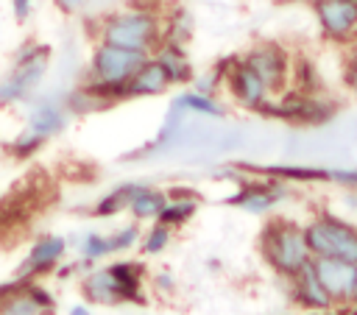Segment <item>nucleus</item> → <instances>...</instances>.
<instances>
[{"instance_id": "4468645a", "label": "nucleus", "mask_w": 357, "mask_h": 315, "mask_svg": "<svg viewBox=\"0 0 357 315\" xmlns=\"http://www.w3.org/2000/svg\"><path fill=\"white\" fill-rule=\"evenodd\" d=\"M128 206L134 209L137 217H153V215H159V212L165 209V195H162V192H153V190L137 187V192L131 195Z\"/></svg>"}, {"instance_id": "393cba45", "label": "nucleus", "mask_w": 357, "mask_h": 315, "mask_svg": "<svg viewBox=\"0 0 357 315\" xmlns=\"http://www.w3.org/2000/svg\"><path fill=\"white\" fill-rule=\"evenodd\" d=\"M56 3H59L64 11H75V8H81V6H84V0H56Z\"/></svg>"}, {"instance_id": "6ab92c4d", "label": "nucleus", "mask_w": 357, "mask_h": 315, "mask_svg": "<svg viewBox=\"0 0 357 315\" xmlns=\"http://www.w3.org/2000/svg\"><path fill=\"white\" fill-rule=\"evenodd\" d=\"M176 106H187V109L204 112V114H220V109H218L209 98H204V95H181V98L176 100Z\"/></svg>"}, {"instance_id": "bb28decb", "label": "nucleus", "mask_w": 357, "mask_h": 315, "mask_svg": "<svg viewBox=\"0 0 357 315\" xmlns=\"http://www.w3.org/2000/svg\"><path fill=\"white\" fill-rule=\"evenodd\" d=\"M349 84H351V86H354V92H357V67L349 72Z\"/></svg>"}, {"instance_id": "39448f33", "label": "nucleus", "mask_w": 357, "mask_h": 315, "mask_svg": "<svg viewBox=\"0 0 357 315\" xmlns=\"http://www.w3.org/2000/svg\"><path fill=\"white\" fill-rule=\"evenodd\" d=\"M265 251L271 256V262L279 270L287 273H298L307 265V240L301 231L290 229V226H276L268 231V243Z\"/></svg>"}, {"instance_id": "9b49d317", "label": "nucleus", "mask_w": 357, "mask_h": 315, "mask_svg": "<svg viewBox=\"0 0 357 315\" xmlns=\"http://www.w3.org/2000/svg\"><path fill=\"white\" fill-rule=\"evenodd\" d=\"M231 89H234V95H237L245 106H259L262 98H265V84H262V78H259L248 64H240V67L234 70V75H231Z\"/></svg>"}, {"instance_id": "9d476101", "label": "nucleus", "mask_w": 357, "mask_h": 315, "mask_svg": "<svg viewBox=\"0 0 357 315\" xmlns=\"http://www.w3.org/2000/svg\"><path fill=\"white\" fill-rule=\"evenodd\" d=\"M167 84H170V78H167L165 67H162L159 61H148V59H145V64L128 78L126 95H156V92H162Z\"/></svg>"}, {"instance_id": "2eb2a0df", "label": "nucleus", "mask_w": 357, "mask_h": 315, "mask_svg": "<svg viewBox=\"0 0 357 315\" xmlns=\"http://www.w3.org/2000/svg\"><path fill=\"white\" fill-rule=\"evenodd\" d=\"M301 284H298V295L307 301V304H315V307H326L329 304V295H326V290L321 287V282H318V276H315V270L310 268V265H304L301 270Z\"/></svg>"}, {"instance_id": "f3484780", "label": "nucleus", "mask_w": 357, "mask_h": 315, "mask_svg": "<svg viewBox=\"0 0 357 315\" xmlns=\"http://www.w3.org/2000/svg\"><path fill=\"white\" fill-rule=\"evenodd\" d=\"M134 192H137V187H123V190H117V192L106 195V198L98 203V212H100V215H112V212H117V209L128 206V201H131V195H134Z\"/></svg>"}, {"instance_id": "aec40b11", "label": "nucleus", "mask_w": 357, "mask_h": 315, "mask_svg": "<svg viewBox=\"0 0 357 315\" xmlns=\"http://www.w3.org/2000/svg\"><path fill=\"white\" fill-rule=\"evenodd\" d=\"M192 209H195V203H192V201H184V203H176V206H167V203H165V209H162L159 215H162V220H165V223H178V220L190 217V215H192Z\"/></svg>"}, {"instance_id": "f8f14e48", "label": "nucleus", "mask_w": 357, "mask_h": 315, "mask_svg": "<svg viewBox=\"0 0 357 315\" xmlns=\"http://www.w3.org/2000/svg\"><path fill=\"white\" fill-rule=\"evenodd\" d=\"M28 128L33 134H39V137H50V134L61 131L64 128V112H61V106H56V103H39V106H33V112L28 117Z\"/></svg>"}, {"instance_id": "7ed1b4c3", "label": "nucleus", "mask_w": 357, "mask_h": 315, "mask_svg": "<svg viewBox=\"0 0 357 315\" xmlns=\"http://www.w3.org/2000/svg\"><path fill=\"white\" fill-rule=\"evenodd\" d=\"M159 36V22L153 14L145 11H128V14H117L106 22L103 28V42L114 45V47H126V50H139L145 53Z\"/></svg>"}, {"instance_id": "c756f323", "label": "nucleus", "mask_w": 357, "mask_h": 315, "mask_svg": "<svg viewBox=\"0 0 357 315\" xmlns=\"http://www.w3.org/2000/svg\"><path fill=\"white\" fill-rule=\"evenodd\" d=\"M354 56H357V53H354Z\"/></svg>"}, {"instance_id": "412c9836", "label": "nucleus", "mask_w": 357, "mask_h": 315, "mask_svg": "<svg viewBox=\"0 0 357 315\" xmlns=\"http://www.w3.org/2000/svg\"><path fill=\"white\" fill-rule=\"evenodd\" d=\"M84 251H86V256L109 254V240H103V237H86L84 240Z\"/></svg>"}, {"instance_id": "a878e982", "label": "nucleus", "mask_w": 357, "mask_h": 315, "mask_svg": "<svg viewBox=\"0 0 357 315\" xmlns=\"http://www.w3.org/2000/svg\"><path fill=\"white\" fill-rule=\"evenodd\" d=\"M335 178H340V181H357V173L354 170H337V173H332Z\"/></svg>"}, {"instance_id": "0eeeda50", "label": "nucleus", "mask_w": 357, "mask_h": 315, "mask_svg": "<svg viewBox=\"0 0 357 315\" xmlns=\"http://www.w3.org/2000/svg\"><path fill=\"white\" fill-rule=\"evenodd\" d=\"M312 270L329 298H346L354 293V265L351 262L321 256V262H315Z\"/></svg>"}, {"instance_id": "b1692460", "label": "nucleus", "mask_w": 357, "mask_h": 315, "mask_svg": "<svg viewBox=\"0 0 357 315\" xmlns=\"http://www.w3.org/2000/svg\"><path fill=\"white\" fill-rule=\"evenodd\" d=\"M28 8H31V0H14V14H17V20H25V17H28Z\"/></svg>"}, {"instance_id": "a211bd4d", "label": "nucleus", "mask_w": 357, "mask_h": 315, "mask_svg": "<svg viewBox=\"0 0 357 315\" xmlns=\"http://www.w3.org/2000/svg\"><path fill=\"white\" fill-rule=\"evenodd\" d=\"M45 142V137H39V134H33L31 128H25L17 139H14V145H11V151H14V156H28V153H33L39 145Z\"/></svg>"}, {"instance_id": "c85d7f7f", "label": "nucleus", "mask_w": 357, "mask_h": 315, "mask_svg": "<svg viewBox=\"0 0 357 315\" xmlns=\"http://www.w3.org/2000/svg\"><path fill=\"white\" fill-rule=\"evenodd\" d=\"M354 293H357V265H354Z\"/></svg>"}, {"instance_id": "f03ea898", "label": "nucleus", "mask_w": 357, "mask_h": 315, "mask_svg": "<svg viewBox=\"0 0 357 315\" xmlns=\"http://www.w3.org/2000/svg\"><path fill=\"white\" fill-rule=\"evenodd\" d=\"M47 56L50 50L42 45H28L25 50H20L11 72L0 81V103H14L28 98L47 70Z\"/></svg>"}, {"instance_id": "20e7f679", "label": "nucleus", "mask_w": 357, "mask_h": 315, "mask_svg": "<svg viewBox=\"0 0 357 315\" xmlns=\"http://www.w3.org/2000/svg\"><path fill=\"white\" fill-rule=\"evenodd\" d=\"M304 240H307V248H312L321 256L357 265V231L343 223H335V220L312 223L307 229Z\"/></svg>"}, {"instance_id": "6e6552de", "label": "nucleus", "mask_w": 357, "mask_h": 315, "mask_svg": "<svg viewBox=\"0 0 357 315\" xmlns=\"http://www.w3.org/2000/svg\"><path fill=\"white\" fill-rule=\"evenodd\" d=\"M318 20L332 36H346L357 25V3L354 0H318Z\"/></svg>"}, {"instance_id": "f257e3e1", "label": "nucleus", "mask_w": 357, "mask_h": 315, "mask_svg": "<svg viewBox=\"0 0 357 315\" xmlns=\"http://www.w3.org/2000/svg\"><path fill=\"white\" fill-rule=\"evenodd\" d=\"M145 64V53L139 50H126L114 45H100L92 59V72H95V86L92 92H126L128 78Z\"/></svg>"}, {"instance_id": "ddd939ff", "label": "nucleus", "mask_w": 357, "mask_h": 315, "mask_svg": "<svg viewBox=\"0 0 357 315\" xmlns=\"http://www.w3.org/2000/svg\"><path fill=\"white\" fill-rule=\"evenodd\" d=\"M61 251H64V240L61 237H45V240H39L33 245V251L28 256V265L22 270H45L59 259Z\"/></svg>"}, {"instance_id": "4be33fe9", "label": "nucleus", "mask_w": 357, "mask_h": 315, "mask_svg": "<svg viewBox=\"0 0 357 315\" xmlns=\"http://www.w3.org/2000/svg\"><path fill=\"white\" fill-rule=\"evenodd\" d=\"M137 237V229L131 226V229H126V231H120L117 237H112L109 240V251H117V248H126V245H131V240Z\"/></svg>"}, {"instance_id": "dca6fc26", "label": "nucleus", "mask_w": 357, "mask_h": 315, "mask_svg": "<svg viewBox=\"0 0 357 315\" xmlns=\"http://www.w3.org/2000/svg\"><path fill=\"white\" fill-rule=\"evenodd\" d=\"M156 61L165 67V72H167V78H170V81H184V78L190 75L187 61H184V56L178 53V47H165V50L159 53V59H156Z\"/></svg>"}, {"instance_id": "423d86ee", "label": "nucleus", "mask_w": 357, "mask_h": 315, "mask_svg": "<svg viewBox=\"0 0 357 315\" xmlns=\"http://www.w3.org/2000/svg\"><path fill=\"white\" fill-rule=\"evenodd\" d=\"M134 293H137V273L131 265H114V268L98 270L86 279V295L92 301L134 298Z\"/></svg>"}, {"instance_id": "cd10ccee", "label": "nucleus", "mask_w": 357, "mask_h": 315, "mask_svg": "<svg viewBox=\"0 0 357 315\" xmlns=\"http://www.w3.org/2000/svg\"><path fill=\"white\" fill-rule=\"evenodd\" d=\"M73 315H86V309H73Z\"/></svg>"}, {"instance_id": "1a4fd4ad", "label": "nucleus", "mask_w": 357, "mask_h": 315, "mask_svg": "<svg viewBox=\"0 0 357 315\" xmlns=\"http://www.w3.org/2000/svg\"><path fill=\"white\" fill-rule=\"evenodd\" d=\"M248 67L262 78L265 86H279L282 78H284V56L271 45L254 50L248 56Z\"/></svg>"}, {"instance_id": "5701e85b", "label": "nucleus", "mask_w": 357, "mask_h": 315, "mask_svg": "<svg viewBox=\"0 0 357 315\" xmlns=\"http://www.w3.org/2000/svg\"><path fill=\"white\" fill-rule=\"evenodd\" d=\"M165 240H167V229H153L151 231V237H148V243H145V251H159L162 245H165Z\"/></svg>"}]
</instances>
